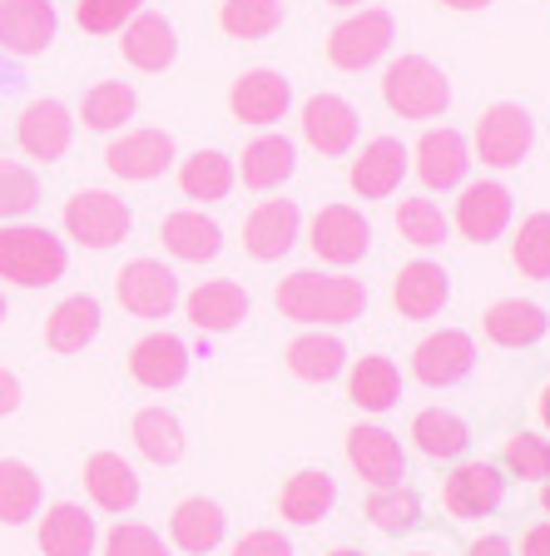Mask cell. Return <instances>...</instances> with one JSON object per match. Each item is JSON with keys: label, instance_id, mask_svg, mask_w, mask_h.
Instances as JSON below:
<instances>
[{"label": "cell", "instance_id": "obj_9", "mask_svg": "<svg viewBox=\"0 0 550 556\" xmlns=\"http://www.w3.org/2000/svg\"><path fill=\"white\" fill-rule=\"evenodd\" d=\"M476 368V343L461 328H436L412 348V378L422 388H457Z\"/></svg>", "mask_w": 550, "mask_h": 556}, {"label": "cell", "instance_id": "obj_36", "mask_svg": "<svg viewBox=\"0 0 550 556\" xmlns=\"http://www.w3.org/2000/svg\"><path fill=\"white\" fill-rule=\"evenodd\" d=\"M135 110H139V94H135V85H125V80H100L94 90H85V100H80V119L94 135H119V129L135 119Z\"/></svg>", "mask_w": 550, "mask_h": 556}, {"label": "cell", "instance_id": "obj_8", "mask_svg": "<svg viewBox=\"0 0 550 556\" xmlns=\"http://www.w3.org/2000/svg\"><path fill=\"white\" fill-rule=\"evenodd\" d=\"M392 35H397V25H392L387 11H357V15H347L343 25H333V35H328V60H333V70L362 75V70H372L392 50Z\"/></svg>", "mask_w": 550, "mask_h": 556}, {"label": "cell", "instance_id": "obj_16", "mask_svg": "<svg viewBox=\"0 0 550 556\" xmlns=\"http://www.w3.org/2000/svg\"><path fill=\"white\" fill-rule=\"evenodd\" d=\"M412 169L417 179H422L426 189H461L466 185V174H471V150H466V139H461V129L442 125V129H426L422 139H417V150H412Z\"/></svg>", "mask_w": 550, "mask_h": 556}, {"label": "cell", "instance_id": "obj_10", "mask_svg": "<svg viewBox=\"0 0 550 556\" xmlns=\"http://www.w3.org/2000/svg\"><path fill=\"white\" fill-rule=\"evenodd\" d=\"M104 164L115 179L125 185H150V179H164L174 164V139L164 129H119L104 150Z\"/></svg>", "mask_w": 550, "mask_h": 556}, {"label": "cell", "instance_id": "obj_58", "mask_svg": "<svg viewBox=\"0 0 550 556\" xmlns=\"http://www.w3.org/2000/svg\"><path fill=\"white\" fill-rule=\"evenodd\" d=\"M412 556H426V552H412Z\"/></svg>", "mask_w": 550, "mask_h": 556}, {"label": "cell", "instance_id": "obj_47", "mask_svg": "<svg viewBox=\"0 0 550 556\" xmlns=\"http://www.w3.org/2000/svg\"><path fill=\"white\" fill-rule=\"evenodd\" d=\"M104 556H169L164 536L154 527H139V521H119L104 532Z\"/></svg>", "mask_w": 550, "mask_h": 556}, {"label": "cell", "instance_id": "obj_49", "mask_svg": "<svg viewBox=\"0 0 550 556\" xmlns=\"http://www.w3.org/2000/svg\"><path fill=\"white\" fill-rule=\"evenodd\" d=\"M21 407V378L11 368H0V417H11Z\"/></svg>", "mask_w": 550, "mask_h": 556}, {"label": "cell", "instance_id": "obj_44", "mask_svg": "<svg viewBox=\"0 0 550 556\" xmlns=\"http://www.w3.org/2000/svg\"><path fill=\"white\" fill-rule=\"evenodd\" d=\"M35 204H40V179H35V169L21 160H0V224L25 219Z\"/></svg>", "mask_w": 550, "mask_h": 556}, {"label": "cell", "instance_id": "obj_4", "mask_svg": "<svg viewBox=\"0 0 550 556\" xmlns=\"http://www.w3.org/2000/svg\"><path fill=\"white\" fill-rule=\"evenodd\" d=\"M60 224H65V233L80 243V249L104 254V249H115V243L129 239L135 214H129V204H125V199H115L110 189H80V194L65 199Z\"/></svg>", "mask_w": 550, "mask_h": 556}, {"label": "cell", "instance_id": "obj_50", "mask_svg": "<svg viewBox=\"0 0 550 556\" xmlns=\"http://www.w3.org/2000/svg\"><path fill=\"white\" fill-rule=\"evenodd\" d=\"M521 556H550V521H536V527L521 536Z\"/></svg>", "mask_w": 550, "mask_h": 556}, {"label": "cell", "instance_id": "obj_18", "mask_svg": "<svg viewBox=\"0 0 550 556\" xmlns=\"http://www.w3.org/2000/svg\"><path fill=\"white\" fill-rule=\"evenodd\" d=\"M392 303H397L401 318L426 324V318H436L451 303V274L442 264H432V258H412L392 278Z\"/></svg>", "mask_w": 550, "mask_h": 556}, {"label": "cell", "instance_id": "obj_56", "mask_svg": "<svg viewBox=\"0 0 550 556\" xmlns=\"http://www.w3.org/2000/svg\"><path fill=\"white\" fill-rule=\"evenodd\" d=\"M328 5H362V0H328Z\"/></svg>", "mask_w": 550, "mask_h": 556}, {"label": "cell", "instance_id": "obj_19", "mask_svg": "<svg viewBox=\"0 0 550 556\" xmlns=\"http://www.w3.org/2000/svg\"><path fill=\"white\" fill-rule=\"evenodd\" d=\"M55 5L50 0H0V50L15 60L46 55L55 40Z\"/></svg>", "mask_w": 550, "mask_h": 556}, {"label": "cell", "instance_id": "obj_5", "mask_svg": "<svg viewBox=\"0 0 550 556\" xmlns=\"http://www.w3.org/2000/svg\"><path fill=\"white\" fill-rule=\"evenodd\" d=\"M530 144H536V119H530V110L516 100L491 104V110L476 119V135H471V150H476V160H482L486 169H516L530 154Z\"/></svg>", "mask_w": 550, "mask_h": 556}, {"label": "cell", "instance_id": "obj_14", "mask_svg": "<svg viewBox=\"0 0 550 556\" xmlns=\"http://www.w3.org/2000/svg\"><path fill=\"white\" fill-rule=\"evenodd\" d=\"M229 110H233V119H243L253 129H273L293 110V85H287L283 70H248V75L233 80Z\"/></svg>", "mask_w": 550, "mask_h": 556}, {"label": "cell", "instance_id": "obj_33", "mask_svg": "<svg viewBox=\"0 0 550 556\" xmlns=\"http://www.w3.org/2000/svg\"><path fill=\"white\" fill-rule=\"evenodd\" d=\"M347 397H353L362 413H392L401 397V372L392 358H382V353H367V358H357L353 368H347Z\"/></svg>", "mask_w": 550, "mask_h": 556}, {"label": "cell", "instance_id": "obj_12", "mask_svg": "<svg viewBox=\"0 0 550 556\" xmlns=\"http://www.w3.org/2000/svg\"><path fill=\"white\" fill-rule=\"evenodd\" d=\"M347 463H353V472L362 477L372 492L401 486V477H407V452H401L397 432L378 428V422H357V428L347 432Z\"/></svg>", "mask_w": 550, "mask_h": 556}, {"label": "cell", "instance_id": "obj_15", "mask_svg": "<svg viewBox=\"0 0 550 556\" xmlns=\"http://www.w3.org/2000/svg\"><path fill=\"white\" fill-rule=\"evenodd\" d=\"M298 233H303V208L293 199H264L243 224V249L258 264H278V258L293 254Z\"/></svg>", "mask_w": 550, "mask_h": 556}, {"label": "cell", "instance_id": "obj_2", "mask_svg": "<svg viewBox=\"0 0 550 556\" xmlns=\"http://www.w3.org/2000/svg\"><path fill=\"white\" fill-rule=\"evenodd\" d=\"M69 268V249L60 233L40 224H0V278L15 289H50Z\"/></svg>", "mask_w": 550, "mask_h": 556}, {"label": "cell", "instance_id": "obj_23", "mask_svg": "<svg viewBox=\"0 0 550 556\" xmlns=\"http://www.w3.org/2000/svg\"><path fill=\"white\" fill-rule=\"evenodd\" d=\"M293 169H298V150H293V139L287 135H258L253 144H243L239 164H233V174L243 179V189H253V194H273V189H283L287 179H293Z\"/></svg>", "mask_w": 550, "mask_h": 556}, {"label": "cell", "instance_id": "obj_51", "mask_svg": "<svg viewBox=\"0 0 550 556\" xmlns=\"http://www.w3.org/2000/svg\"><path fill=\"white\" fill-rule=\"evenodd\" d=\"M466 556H511V542L506 536H482V542H471Z\"/></svg>", "mask_w": 550, "mask_h": 556}, {"label": "cell", "instance_id": "obj_6", "mask_svg": "<svg viewBox=\"0 0 550 556\" xmlns=\"http://www.w3.org/2000/svg\"><path fill=\"white\" fill-rule=\"evenodd\" d=\"M115 299L129 318L159 324V318H169V313L183 303V289H179V274H174L169 264H159V258H129V264L115 274Z\"/></svg>", "mask_w": 550, "mask_h": 556}, {"label": "cell", "instance_id": "obj_38", "mask_svg": "<svg viewBox=\"0 0 550 556\" xmlns=\"http://www.w3.org/2000/svg\"><path fill=\"white\" fill-rule=\"evenodd\" d=\"M40 502H46V486H40L35 467L15 463V457H0V521L21 527V521L40 517Z\"/></svg>", "mask_w": 550, "mask_h": 556}, {"label": "cell", "instance_id": "obj_24", "mask_svg": "<svg viewBox=\"0 0 550 556\" xmlns=\"http://www.w3.org/2000/svg\"><path fill=\"white\" fill-rule=\"evenodd\" d=\"M183 318H189L199 333H233V328L248 318V293H243L233 278H208V283L183 293Z\"/></svg>", "mask_w": 550, "mask_h": 556}, {"label": "cell", "instance_id": "obj_48", "mask_svg": "<svg viewBox=\"0 0 550 556\" xmlns=\"http://www.w3.org/2000/svg\"><path fill=\"white\" fill-rule=\"evenodd\" d=\"M233 556H293V542L283 532H273V527H258V532H248L233 546Z\"/></svg>", "mask_w": 550, "mask_h": 556}, {"label": "cell", "instance_id": "obj_22", "mask_svg": "<svg viewBox=\"0 0 550 556\" xmlns=\"http://www.w3.org/2000/svg\"><path fill=\"white\" fill-rule=\"evenodd\" d=\"M129 378L150 393H169L189 378V343L174 333H150L129 348Z\"/></svg>", "mask_w": 550, "mask_h": 556}, {"label": "cell", "instance_id": "obj_43", "mask_svg": "<svg viewBox=\"0 0 550 556\" xmlns=\"http://www.w3.org/2000/svg\"><path fill=\"white\" fill-rule=\"evenodd\" d=\"M511 264H516L526 278H536V283L550 278V214L521 219L516 239H511Z\"/></svg>", "mask_w": 550, "mask_h": 556}, {"label": "cell", "instance_id": "obj_54", "mask_svg": "<svg viewBox=\"0 0 550 556\" xmlns=\"http://www.w3.org/2000/svg\"><path fill=\"white\" fill-rule=\"evenodd\" d=\"M328 556H367V552H357V546H337V552H328Z\"/></svg>", "mask_w": 550, "mask_h": 556}, {"label": "cell", "instance_id": "obj_3", "mask_svg": "<svg viewBox=\"0 0 550 556\" xmlns=\"http://www.w3.org/2000/svg\"><path fill=\"white\" fill-rule=\"evenodd\" d=\"M382 100L401 119H442L451 110V80L436 60L397 55L382 70Z\"/></svg>", "mask_w": 550, "mask_h": 556}, {"label": "cell", "instance_id": "obj_57", "mask_svg": "<svg viewBox=\"0 0 550 556\" xmlns=\"http://www.w3.org/2000/svg\"><path fill=\"white\" fill-rule=\"evenodd\" d=\"M0 324H5V293H0Z\"/></svg>", "mask_w": 550, "mask_h": 556}, {"label": "cell", "instance_id": "obj_46", "mask_svg": "<svg viewBox=\"0 0 550 556\" xmlns=\"http://www.w3.org/2000/svg\"><path fill=\"white\" fill-rule=\"evenodd\" d=\"M139 5H144V0H80L75 21H80V30H90V35H115L135 21Z\"/></svg>", "mask_w": 550, "mask_h": 556}, {"label": "cell", "instance_id": "obj_7", "mask_svg": "<svg viewBox=\"0 0 550 556\" xmlns=\"http://www.w3.org/2000/svg\"><path fill=\"white\" fill-rule=\"evenodd\" d=\"M308 243L328 268H353L372 249V224L353 204H322L308 224Z\"/></svg>", "mask_w": 550, "mask_h": 556}, {"label": "cell", "instance_id": "obj_32", "mask_svg": "<svg viewBox=\"0 0 550 556\" xmlns=\"http://www.w3.org/2000/svg\"><path fill=\"white\" fill-rule=\"evenodd\" d=\"M333 502H337V482L328 472H318V467L293 472L283 482V492H278V511H283V521H293V527H312V521H322L328 511H333Z\"/></svg>", "mask_w": 550, "mask_h": 556}, {"label": "cell", "instance_id": "obj_37", "mask_svg": "<svg viewBox=\"0 0 550 556\" xmlns=\"http://www.w3.org/2000/svg\"><path fill=\"white\" fill-rule=\"evenodd\" d=\"M287 368L303 382H333L347 368V348L333 333H303L287 343Z\"/></svg>", "mask_w": 550, "mask_h": 556}, {"label": "cell", "instance_id": "obj_21", "mask_svg": "<svg viewBox=\"0 0 550 556\" xmlns=\"http://www.w3.org/2000/svg\"><path fill=\"white\" fill-rule=\"evenodd\" d=\"M357 129H362L357 125V110L343 94H312V100L303 104V139H308L318 154H328V160L353 154Z\"/></svg>", "mask_w": 550, "mask_h": 556}, {"label": "cell", "instance_id": "obj_35", "mask_svg": "<svg viewBox=\"0 0 550 556\" xmlns=\"http://www.w3.org/2000/svg\"><path fill=\"white\" fill-rule=\"evenodd\" d=\"M412 442L422 457H432V463H457L461 452H466L471 432L457 413H447V407H422V413L412 417Z\"/></svg>", "mask_w": 550, "mask_h": 556}, {"label": "cell", "instance_id": "obj_42", "mask_svg": "<svg viewBox=\"0 0 550 556\" xmlns=\"http://www.w3.org/2000/svg\"><path fill=\"white\" fill-rule=\"evenodd\" d=\"M417 517H422V502H417L412 486H382V492L367 497V521H372L378 532H387V536L412 532Z\"/></svg>", "mask_w": 550, "mask_h": 556}, {"label": "cell", "instance_id": "obj_28", "mask_svg": "<svg viewBox=\"0 0 550 556\" xmlns=\"http://www.w3.org/2000/svg\"><path fill=\"white\" fill-rule=\"evenodd\" d=\"M159 239L179 264H208L223 249V229L208 219L204 208H174V214H164Z\"/></svg>", "mask_w": 550, "mask_h": 556}, {"label": "cell", "instance_id": "obj_41", "mask_svg": "<svg viewBox=\"0 0 550 556\" xmlns=\"http://www.w3.org/2000/svg\"><path fill=\"white\" fill-rule=\"evenodd\" d=\"M397 233L412 249H442L451 233V219L442 214L436 199H401L397 204Z\"/></svg>", "mask_w": 550, "mask_h": 556}, {"label": "cell", "instance_id": "obj_25", "mask_svg": "<svg viewBox=\"0 0 550 556\" xmlns=\"http://www.w3.org/2000/svg\"><path fill=\"white\" fill-rule=\"evenodd\" d=\"M229 536V517L214 497H183L169 517V542L179 546L183 556H208L214 546H223Z\"/></svg>", "mask_w": 550, "mask_h": 556}, {"label": "cell", "instance_id": "obj_53", "mask_svg": "<svg viewBox=\"0 0 550 556\" xmlns=\"http://www.w3.org/2000/svg\"><path fill=\"white\" fill-rule=\"evenodd\" d=\"M540 422H546V432H550V382L540 388Z\"/></svg>", "mask_w": 550, "mask_h": 556}, {"label": "cell", "instance_id": "obj_1", "mask_svg": "<svg viewBox=\"0 0 550 556\" xmlns=\"http://www.w3.org/2000/svg\"><path fill=\"white\" fill-rule=\"evenodd\" d=\"M273 303L283 318L308 328H343L353 318H362L367 308V283L353 274H322V268H293L287 278H278Z\"/></svg>", "mask_w": 550, "mask_h": 556}, {"label": "cell", "instance_id": "obj_52", "mask_svg": "<svg viewBox=\"0 0 550 556\" xmlns=\"http://www.w3.org/2000/svg\"><path fill=\"white\" fill-rule=\"evenodd\" d=\"M442 5H451V11H486L491 0H442Z\"/></svg>", "mask_w": 550, "mask_h": 556}, {"label": "cell", "instance_id": "obj_34", "mask_svg": "<svg viewBox=\"0 0 550 556\" xmlns=\"http://www.w3.org/2000/svg\"><path fill=\"white\" fill-rule=\"evenodd\" d=\"M233 160L218 150H194L189 160H179V194L194 204H218L233 194Z\"/></svg>", "mask_w": 550, "mask_h": 556}, {"label": "cell", "instance_id": "obj_45", "mask_svg": "<svg viewBox=\"0 0 550 556\" xmlns=\"http://www.w3.org/2000/svg\"><path fill=\"white\" fill-rule=\"evenodd\" d=\"M501 467L511 477H521V482H546L550 477V438H536V432H516V438H506Z\"/></svg>", "mask_w": 550, "mask_h": 556}, {"label": "cell", "instance_id": "obj_13", "mask_svg": "<svg viewBox=\"0 0 550 556\" xmlns=\"http://www.w3.org/2000/svg\"><path fill=\"white\" fill-rule=\"evenodd\" d=\"M501 502H506V477L496 463H461L442 482V507L457 521H482L491 511H501Z\"/></svg>", "mask_w": 550, "mask_h": 556}, {"label": "cell", "instance_id": "obj_31", "mask_svg": "<svg viewBox=\"0 0 550 556\" xmlns=\"http://www.w3.org/2000/svg\"><path fill=\"white\" fill-rule=\"evenodd\" d=\"M94 517L80 502H55V507L40 517V552L46 556H94Z\"/></svg>", "mask_w": 550, "mask_h": 556}, {"label": "cell", "instance_id": "obj_40", "mask_svg": "<svg viewBox=\"0 0 550 556\" xmlns=\"http://www.w3.org/2000/svg\"><path fill=\"white\" fill-rule=\"evenodd\" d=\"M218 25L233 40H264L283 25V0H223Z\"/></svg>", "mask_w": 550, "mask_h": 556}, {"label": "cell", "instance_id": "obj_55", "mask_svg": "<svg viewBox=\"0 0 550 556\" xmlns=\"http://www.w3.org/2000/svg\"><path fill=\"white\" fill-rule=\"evenodd\" d=\"M540 507L550 511V477H546V486H540Z\"/></svg>", "mask_w": 550, "mask_h": 556}, {"label": "cell", "instance_id": "obj_30", "mask_svg": "<svg viewBox=\"0 0 550 556\" xmlns=\"http://www.w3.org/2000/svg\"><path fill=\"white\" fill-rule=\"evenodd\" d=\"M85 492L100 511H135L139 507V477L119 452H94L85 463Z\"/></svg>", "mask_w": 550, "mask_h": 556}, {"label": "cell", "instance_id": "obj_29", "mask_svg": "<svg viewBox=\"0 0 550 556\" xmlns=\"http://www.w3.org/2000/svg\"><path fill=\"white\" fill-rule=\"evenodd\" d=\"M119 50H125V60L135 70H144V75H159V70H169L174 60H179V35H174V25L164 21V15L139 11L135 21L125 25V40H119Z\"/></svg>", "mask_w": 550, "mask_h": 556}, {"label": "cell", "instance_id": "obj_17", "mask_svg": "<svg viewBox=\"0 0 550 556\" xmlns=\"http://www.w3.org/2000/svg\"><path fill=\"white\" fill-rule=\"evenodd\" d=\"M511 189L501 185V179H476V185H461V199H457V214H451V224H457L461 239L471 243H491L506 233V224H511Z\"/></svg>", "mask_w": 550, "mask_h": 556}, {"label": "cell", "instance_id": "obj_26", "mask_svg": "<svg viewBox=\"0 0 550 556\" xmlns=\"http://www.w3.org/2000/svg\"><path fill=\"white\" fill-rule=\"evenodd\" d=\"M100 318H104L100 299H90V293H69V299H60L46 318V348L60 353V358L85 353V348L100 338Z\"/></svg>", "mask_w": 550, "mask_h": 556}, {"label": "cell", "instance_id": "obj_11", "mask_svg": "<svg viewBox=\"0 0 550 556\" xmlns=\"http://www.w3.org/2000/svg\"><path fill=\"white\" fill-rule=\"evenodd\" d=\"M407 169H412V150L392 135H378L353 154L347 185H353L357 199H392L401 189V179H407Z\"/></svg>", "mask_w": 550, "mask_h": 556}, {"label": "cell", "instance_id": "obj_27", "mask_svg": "<svg viewBox=\"0 0 550 556\" xmlns=\"http://www.w3.org/2000/svg\"><path fill=\"white\" fill-rule=\"evenodd\" d=\"M482 328H486V338H491L496 348L521 353V348H536L540 338L550 333V313L540 308V303H526V299H501V303L486 308Z\"/></svg>", "mask_w": 550, "mask_h": 556}, {"label": "cell", "instance_id": "obj_39", "mask_svg": "<svg viewBox=\"0 0 550 556\" xmlns=\"http://www.w3.org/2000/svg\"><path fill=\"white\" fill-rule=\"evenodd\" d=\"M135 447L150 457V463L169 467L183 457V422L174 413H164V407H139L135 413Z\"/></svg>", "mask_w": 550, "mask_h": 556}, {"label": "cell", "instance_id": "obj_20", "mask_svg": "<svg viewBox=\"0 0 550 556\" xmlns=\"http://www.w3.org/2000/svg\"><path fill=\"white\" fill-rule=\"evenodd\" d=\"M69 139H75V119H69V110L60 100H30L21 110V119H15V144L40 164L65 160Z\"/></svg>", "mask_w": 550, "mask_h": 556}]
</instances>
